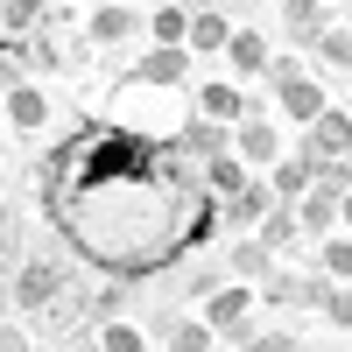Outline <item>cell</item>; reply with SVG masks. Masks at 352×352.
Returning <instances> with one entry per match:
<instances>
[{"mask_svg": "<svg viewBox=\"0 0 352 352\" xmlns=\"http://www.w3.org/2000/svg\"><path fill=\"white\" fill-rule=\"evenodd\" d=\"M268 184H275V197H289V204H296V197L317 184V155H310V148H296L289 162H275V169H268Z\"/></svg>", "mask_w": 352, "mask_h": 352, "instance_id": "5bb4252c", "label": "cell"}, {"mask_svg": "<svg viewBox=\"0 0 352 352\" xmlns=\"http://www.w3.org/2000/svg\"><path fill=\"white\" fill-rule=\"evenodd\" d=\"M331 289H338V275L317 261V275H303V282H296V303H303V310H324V303H331Z\"/></svg>", "mask_w": 352, "mask_h": 352, "instance_id": "cb8c5ba5", "label": "cell"}, {"mask_svg": "<svg viewBox=\"0 0 352 352\" xmlns=\"http://www.w3.org/2000/svg\"><path fill=\"white\" fill-rule=\"evenodd\" d=\"M204 176H212V190H219V197H232V190H240L247 176H254V162H247L240 148H226V155H212V162H204Z\"/></svg>", "mask_w": 352, "mask_h": 352, "instance_id": "44dd1931", "label": "cell"}, {"mask_svg": "<svg viewBox=\"0 0 352 352\" xmlns=\"http://www.w3.org/2000/svg\"><path fill=\"white\" fill-rule=\"evenodd\" d=\"M296 212H303V232H331L345 212H338V190H324V184H310L303 197H296Z\"/></svg>", "mask_w": 352, "mask_h": 352, "instance_id": "e0dca14e", "label": "cell"}, {"mask_svg": "<svg viewBox=\"0 0 352 352\" xmlns=\"http://www.w3.org/2000/svg\"><path fill=\"white\" fill-rule=\"evenodd\" d=\"M85 28H92L99 50H113V43H134L141 28H148V8H141V0H134V8H127V0H106V8H92Z\"/></svg>", "mask_w": 352, "mask_h": 352, "instance_id": "5b68a950", "label": "cell"}, {"mask_svg": "<svg viewBox=\"0 0 352 352\" xmlns=\"http://www.w3.org/2000/svg\"><path fill=\"white\" fill-rule=\"evenodd\" d=\"M324 317H331L338 331H352V282H345V289H331V303H324Z\"/></svg>", "mask_w": 352, "mask_h": 352, "instance_id": "83f0119b", "label": "cell"}, {"mask_svg": "<svg viewBox=\"0 0 352 352\" xmlns=\"http://www.w3.org/2000/svg\"><path fill=\"white\" fill-rule=\"evenodd\" d=\"M85 8H106V0H85Z\"/></svg>", "mask_w": 352, "mask_h": 352, "instance_id": "f546056e", "label": "cell"}, {"mask_svg": "<svg viewBox=\"0 0 352 352\" xmlns=\"http://www.w3.org/2000/svg\"><path fill=\"white\" fill-rule=\"evenodd\" d=\"M317 261H324L338 282H352V240H324V254H317Z\"/></svg>", "mask_w": 352, "mask_h": 352, "instance_id": "4316f807", "label": "cell"}, {"mask_svg": "<svg viewBox=\"0 0 352 352\" xmlns=\"http://www.w3.org/2000/svg\"><path fill=\"white\" fill-rule=\"evenodd\" d=\"M226 64L240 71V78H268V36H261V28H232V43H226Z\"/></svg>", "mask_w": 352, "mask_h": 352, "instance_id": "30bf717a", "label": "cell"}, {"mask_svg": "<svg viewBox=\"0 0 352 352\" xmlns=\"http://www.w3.org/2000/svg\"><path fill=\"white\" fill-rule=\"evenodd\" d=\"M155 338L176 345V352H204L219 338V324H212V317H204V324H190V317H155Z\"/></svg>", "mask_w": 352, "mask_h": 352, "instance_id": "2e32d148", "label": "cell"}, {"mask_svg": "<svg viewBox=\"0 0 352 352\" xmlns=\"http://www.w3.org/2000/svg\"><path fill=\"white\" fill-rule=\"evenodd\" d=\"M43 120H50V99L36 92V85L14 78V85H8V127H14V134H36Z\"/></svg>", "mask_w": 352, "mask_h": 352, "instance_id": "4fadbf2b", "label": "cell"}, {"mask_svg": "<svg viewBox=\"0 0 352 352\" xmlns=\"http://www.w3.org/2000/svg\"><path fill=\"white\" fill-rule=\"evenodd\" d=\"M232 148H240L247 162H282V127L261 120V113H247V120L232 127Z\"/></svg>", "mask_w": 352, "mask_h": 352, "instance_id": "9c48e42d", "label": "cell"}, {"mask_svg": "<svg viewBox=\"0 0 352 352\" xmlns=\"http://www.w3.org/2000/svg\"><path fill=\"white\" fill-rule=\"evenodd\" d=\"M190 43H155V50H141L134 56V71L120 78V85H141V92H169V85H184L190 78Z\"/></svg>", "mask_w": 352, "mask_h": 352, "instance_id": "3957f363", "label": "cell"}, {"mask_svg": "<svg viewBox=\"0 0 352 352\" xmlns=\"http://www.w3.org/2000/svg\"><path fill=\"white\" fill-rule=\"evenodd\" d=\"M64 296V268L56 261H21L14 268V310H43Z\"/></svg>", "mask_w": 352, "mask_h": 352, "instance_id": "8992f818", "label": "cell"}, {"mask_svg": "<svg viewBox=\"0 0 352 352\" xmlns=\"http://www.w3.org/2000/svg\"><path fill=\"white\" fill-rule=\"evenodd\" d=\"M303 148L310 155H352V106H324L303 127Z\"/></svg>", "mask_w": 352, "mask_h": 352, "instance_id": "ba28073f", "label": "cell"}, {"mask_svg": "<svg viewBox=\"0 0 352 352\" xmlns=\"http://www.w3.org/2000/svg\"><path fill=\"white\" fill-rule=\"evenodd\" d=\"M0 14H8V36H28L50 14V0H0Z\"/></svg>", "mask_w": 352, "mask_h": 352, "instance_id": "484cf974", "label": "cell"}, {"mask_svg": "<svg viewBox=\"0 0 352 352\" xmlns=\"http://www.w3.org/2000/svg\"><path fill=\"white\" fill-rule=\"evenodd\" d=\"M226 43H232V14L197 8V14H190V50H226Z\"/></svg>", "mask_w": 352, "mask_h": 352, "instance_id": "7402d4cb", "label": "cell"}, {"mask_svg": "<svg viewBox=\"0 0 352 352\" xmlns=\"http://www.w3.org/2000/svg\"><path fill=\"white\" fill-rule=\"evenodd\" d=\"M141 8H162V0H141Z\"/></svg>", "mask_w": 352, "mask_h": 352, "instance_id": "4dcf8cb0", "label": "cell"}, {"mask_svg": "<svg viewBox=\"0 0 352 352\" xmlns=\"http://www.w3.org/2000/svg\"><path fill=\"white\" fill-rule=\"evenodd\" d=\"M226 268L247 275V282H254V275H275V247L261 240V232H240V240H232V254H226Z\"/></svg>", "mask_w": 352, "mask_h": 352, "instance_id": "9a60e30c", "label": "cell"}, {"mask_svg": "<svg viewBox=\"0 0 352 352\" xmlns=\"http://www.w3.org/2000/svg\"><path fill=\"white\" fill-rule=\"evenodd\" d=\"M268 85H275V106H282L296 127H310L317 113L331 106V99H324V85H317V78L296 64V56H275V64H268Z\"/></svg>", "mask_w": 352, "mask_h": 352, "instance_id": "7a4b0ae2", "label": "cell"}, {"mask_svg": "<svg viewBox=\"0 0 352 352\" xmlns=\"http://www.w3.org/2000/svg\"><path fill=\"white\" fill-rule=\"evenodd\" d=\"M261 240H268L275 254H289V247H296V240H303V212H296V204H289V197H282V204H275V212H268V219H261Z\"/></svg>", "mask_w": 352, "mask_h": 352, "instance_id": "d6986e66", "label": "cell"}, {"mask_svg": "<svg viewBox=\"0 0 352 352\" xmlns=\"http://www.w3.org/2000/svg\"><path fill=\"white\" fill-rule=\"evenodd\" d=\"M275 204H282V197H275L268 176H247L232 197H219V226H226V232H261V219H268Z\"/></svg>", "mask_w": 352, "mask_h": 352, "instance_id": "277c9868", "label": "cell"}, {"mask_svg": "<svg viewBox=\"0 0 352 352\" xmlns=\"http://www.w3.org/2000/svg\"><path fill=\"white\" fill-rule=\"evenodd\" d=\"M204 317L219 324V338H240L247 317H254V289H247V282H219L212 296H204Z\"/></svg>", "mask_w": 352, "mask_h": 352, "instance_id": "52a82bcc", "label": "cell"}, {"mask_svg": "<svg viewBox=\"0 0 352 352\" xmlns=\"http://www.w3.org/2000/svg\"><path fill=\"white\" fill-rule=\"evenodd\" d=\"M338 212H345V226H352V190H345V197H338Z\"/></svg>", "mask_w": 352, "mask_h": 352, "instance_id": "f1b7e54d", "label": "cell"}, {"mask_svg": "<svg viewBox=\"0 0 352 352\" xmlns=\"http://www.w3.org/2000/svg\"><path fill=\"white\" fill-rule=\"evenodd\" d=\"M310 50H317V64H324V71H352V28H324Z\"/></svg>", "mask_w": 352, "mask_h": 352, "instance_id": "603a6c76", "label": "cell"}, {"mask_svg": "<svg viewBox=\"0 0 352 352\" xmlns=\"http://www.w3.org/2000/svg\"><path fill=\"white\" fill-rule=\"evenodd\" d=\"M184 148H190L197 162L226 155V148H232V120H212V113H190V127H184Z\"/></svg>", "mask_w": 352, "mask_h": 352, "instance_id": "7c38bea8", "label": "cell"}, {"mask_svg": "<svg viewBox=\"0 0 352 352\" xmlns=\"http://www.w3.org/2000/svg\"><path fill=\"white\" fill-rule=\"evenodd\" d=\"M197 113H212V120H232V127H240L247 113H261V106L247 99V85H197Z\"/></svg>", "mask_w": 352, "mask_h": 352, "instance_id": "8fae6325", "label": "cell"}, {"mask_svg": "<svg viewBox=\"0 0 352 352\" xmlns=\"http://www.w3.org/2000/svg\"><path fill=\"white\" fill-rule=\"evenodd\" d=\"M282 28H289V36H296V43H317V36H324V0H282Z\"/></svg>", "mask_w": 352, "mask_h": 352, "instance_id": "ac0fdd59", "label": "cell"}, {"mask_svg": "<svg viewBox=\"0 0 352 352\" xmlns=\"http://www.w3.org/2000/svg\"><path fill=\"white\" fill-rule=\"evenodd\" d=\"M43 204L64 247L99 275H169L219 232V190L184 141L113 120L71 127L43 155Z\"/></svg>", "mask_w": 352, "mask_h": 352, "instance_id": "6da1fadb", "label": "cell"}, {"mask_svg": "<svg viewBox=\"0 0 352 352\" xmlns=\"http://www.w3.org/2000/svg\"><path fill=\"white\" fill-rule=\"evenodd\" d=\"M148 36H155V43H190V8H184V0L148 8Z\"/></svg>", "mask_w": 352, "mask_h": 352, "instance_id": "ffe728a7", "label": "cell"}, {"mask_svg": "<svg viewBox=\"0 0 352 352\" xmlns=\"http://www.w3.org/2000/svg\"><path fill=\"white\" fill-rule=\"evenodd\" d=\"M99 345H106V352H141V345H148V331H134L127 317H106V324H99Z\"/></svg>", "mask_w": 352, "mask_h": 352, "instance_id": "d4e9b609", "label": "cell"}]
</instances>
